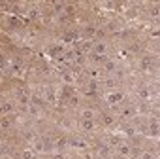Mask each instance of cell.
<instances>
[{
  "label": "cell",
  "mask_w": 160,
  "mask_h": 159,
  "mask_svg": "<svg viewBox=\"0 0 160 159\" xmlns=\"http://www.w3.org/2000/svg\"><path fill=\"white\" fill-rule=\"evenodd\" d=\"M136 116H138V106H134V104H124V106H121L119 118H121L122 121L130 123L132 119H136Z\"/></svg>",
  "instance_id": "cell-1"
},
{
  "label": "cell",
  "mask_w": 160,
  "mask_h": 159,
  "mask_svg": "<svg viewBox=\"0 0 160 159\" xmlns=\"http://www.w3.org/2000/svg\"><path fill=\"white\" fill-rule=\"evenodd\" d=\"M139 70H143V72H152V70H156V57H152V55H143L141 61H139Z\"/></svg>",
  "instance_id": "cell-2"
},
{
  "label": "cell",
  "mask_w": 160,
  "mask_h": 159,
  "mask_svg": "<svg viewBox=\"0 0 160 159\" xmlns=\"http://www.w3.org/2000/svg\"><path fill=\"white\" fill-rule=\"evenodd\" d=\"M68 148H73L77 151H85V150H89V142L81 136H72L68 140Z\"/></svg>",
  "instance_id": "cell-3"
},
{
  "label": "cell",
  "mask_w": 160,
  "mask_h": 159,
  "mask_svg": "<svg viewBox=\"0 0 160 159\" xmlns=\"http://www.w3.org/2000/svg\"><path fill=\"white\" fill-rule=\"evenodd\" d=\"M136 97H138L139 102H151L152 101V91L149 89V85H138Z\"/></svg>",
  "instance_id": "cell-4"
},
{
  "label": "cell",
  "mask_w": 160,
  "mask_h": 159,
  "mask_svg": "<svg viewBox=\"0 0 160 159\" xmlns=\"http://www.w3.org/2000/svg\"><path fill=\"white\" fill-rule=\"evenodd\" d=\"M15 112V102L12 99H2L0 101V116H12Z\"/></svg>",
  "instance_id": "cell-5"
},
{
  "label": "cell",
  "mask_w": 160,
  "mask_h": 159,
  "mask_svg": "<svg viewBox=\"0 0 160 159\" xmlns=\"http://www.w3.org/2000/svg\"><path fill=\"white\" fill-rule=\"evenodd\" d=\"M109 51V46L106 40H92V49L91 53H96V55H108Z\"/></svg>",
  "instance_id": "cell-6"
},
{
  "label": "cell",
  "mask_w": 160,
  "mask_h": 159,
  "mask_svg": "<svg viewBox=\"0 0 160 159\" xmlns=\"http://www.w3.org/2000/svg\"><path fill=\"white\" fill-rule=\"evenodd\" d=\"M27 116H28L30 119H42V118H43V110H42L40 104L30 102V104L27 106Z\"/></svg>",
  "instance_id": "cell-7"
},
{
  "label": "cell",
  "mask_w": 160,
  "mask_h": 159,
  "mask_svg": "<svg viewBox=\"0 0 160 159\" xmlns=\"http://www.w3.org/2000/svg\"><path fill=\"white\" fill-rule=\"evenodd\" d=\"M117 70H119V61H117V59H113V57H108V59L104 61V72H106V74L115 76V74H117Z\"/></svg>",
  "instance_id": "cell-8"
},
{
  "label": "cell",
  "mask_w": 160,
  "mask_h": 159,
  "mask_svg": "<svg viewBox=\"0 0 160 159\" xmlns=\"http://www.w3.org/2000/svg\"><path fill=\"white\" fill-rule=\"evenodd\" d=\"M122 101H124V93H122V91H117V93H108V97H106V102H108L109 106L122 104Z\"/></svg>",
  "instance_id": "cell-9"
},
{
  "label": "cell",
  "mask_w": 160,
  "mask_h": 159,
  "mask_svg": "<svg viewBox=\"0 0 160 159\" xmlns=\"http://www.w3.org/2000/svg\"><path fill=\"white\" fill-rule=\"evenodd\" d=\"M113 150H115L117 155H121V157H130V155H132V146H130L128 142H122V140H121Z\"/></svg>",
  "instance_id": "cell-10"
},
{
  "label": "cell",
  "mask_w": 160,
  "mask_h": 159,
  "mask_svg": "<svg viewBox=\"0 0 160 159\" xmlns=\"http://www.w3.org/2000/svg\"><path fill=\"white\" fill-rule=\"evenodd\" d=\"M43 101H47V104H55V102L58 101V95H57V91H55L51 85H47V87L43 89Z\"/></svg>",
  "instance_id": "cell-11"
},
{
  "label": "cell",
  "mask_w": 160,
  "mask_h": 159,
  "mask_svg": "<svg viewBox=\"0 0 160 159\" xmlns=\"http://www.w3.org/2000/svg\"><path fill=\"white\" fill-rule=\"evenodd\" d=\"M15 97H17V104H19V106H23L25 110H27V106L32 102V101H30V95H28V93H23L21 89H17V91H15Z\"/></svg>",
  "instance_id": "cell-12"
},
{
  "label": "cell",
  "mask_w": 160,
  "mask_h": 159,
  "mask_svg": "<svg viewBox=\"0 0 160 159\" xmlns=\"http://www.w3.org/2000/svg\"><path fill=\"white\" fill-rule=\"evenodd\" d=\"M79 127H81V131L92 134L96 131V121L94 119H81V121H79Z\"/></svg>",
  "instance_id": "cell-13"
},
{
  "label": "cell",
  "mask_w": 160,
  "mask_h": 159,
  "mask_svg": "<svg viewBox=\"0 0 160 159\" xmlns=\"http://www.w3.org/2000/svg\"><path fill=\"white\" fill-rule=\"evenodd\" d=\"M149 136H158V118H151L149 123H147V131H145Z\"/></svg>",
  "instance_id": "cell-14"
},
{
  "label": "cell",
  "mask_w": 160,
  "mask_h": 159,
  "mask_svg": "<svg viewBox=\"0 0 160 159\" xmlns=\"http://www.w3.org/2000/svg\"><path fill=\"white\" fill-rule=\"evenodd\" d=\"M12 129H13V121L10 119V116H0V131L10 133Z\"/></svg>",
  "instance_id": "cell-15"
},
{
  "label": "cell",
  "mask_w": 160,
  "mask_h": 159,
  "mask_svg": "<svg viewBox=\"0 0 160 159\" xmlns=\"http://www.w3.org/2000/svg\"><path fill=\"white\" fill-rule=\"evenodd\" d=\"M21 136H23L28 144H34V142L38 140V134H36L32 129H23V131H21Z\"/></svg>",
  "instance_id": "cell-16"
},
{
  "label": "cell",
  "mask_w": 160,
  "mask_h": 159,
  "mask_svg": "<svg viewBox=\"0 0 160 159\" xmlns=\"http://www.w3.org/2000/svg\"><path fill=\"white\" fill-rule=\"evenodd\" d=\"M100 118H102V123H104L106 127H113V125H115V121H117V118H115L113 114H109V112H104Z\"/></svg>",
  "instance_id": "cell-17"
},
{
  "label": "cell",
  "mask_w": 160,
  "mask_h": 159,
  "mask_svg": "<svg viewBox=\"0 0 160 159\" xmlns=\"http://www.w3.org/2000/svg\"><path fill=\"white\" fill-rule=\"evenodd\" d=\"M79 116H81V119H94L96 118V110L94 108H81L79 110Z\"/></svg>",
  "instance_id": "cell-18"
},
{
  "label": "cell",
  "mask_w": 160,
  "mask_h": 159,
  "mask_svg": "<svg viewBox=\"0 0 160 159\" xmlns=\"http://www.w3.org/2000/svg\"><path fill=\"white\" fill-rule=\"evenodd\" d=\"M117 84H119V78H117V76L106 74V80H104V85H106L108 89H113V87H117Z\"/></svg>",
  "instance_id": "cell-19"
},
{
  "label": "cell",
  "mask_w": 160,
  "mask_h": 159,
  "mask_svg": "<svg viewBox=\"0 0 160 159\" xmlns=\"http://www.w3.org/2000/svg\"><path fill=\"white\" fill-rule=\"evenodd\" d=\"M96 32H98V27H96V25H85V27H83V34H85L87 38H92V40H94Z\"/></svg>",
  "instance_id": "cell-20"
},
{
  "label": "cell",
  "mask_w": 160,
  "mask_h": 159,
  "mask_svg": "<svg viewBox=\"0 0 160 159\" xmlns=\"http://www.w3.org/2000/svg\"><path fill=\"white\" fill-rule=\"evenodd\" d=\"M111 150H113L111 146H108V144H102V146L98 148V157H106V159H108V157L111 155Z\"/></svg>",
  "instance_id": "cell-21"
},
{
  "label": "cell",
  "mask_w": 160,
  "mask_h": 159,
  "mask_svg": "<svg viewBox=\"0 0 160 159\" xmlns=\"http://www.w3.org/2000/svg\"><path fill=\"white\" fill-rule=\"evenodd\" d=\"M36 157V151L32 150V148H25V150H21V159H34Z\"/></svg>",
  "instance_id": "cell-22"
},
{
  "label": "cell",
  "mask_w": 160,
  "mask_h": 159,
  "mask_svg": "<svg viewBox=\"0 0 160 159\" xmlns=\"http://www.w3.org/2000/svg\"><path fill=\"white\" fill-rule=\"evenodd\" d=\"M98 85H100L98 80H91V78L87 80V89H89L91 93H96V91H98Z\"/></svg>",
  "instance_id": "cell-23"
},
{
  "label": "cell",
  "mask_w": 160,
  "mask_h": 159,
  "mask_svg": "<svg viewBox=\"0 0 160 159\" xmlns=\"http://www.w3.org/2000/svg\"><path fill=\"white\" fill-rule=\"evenodd\" d=\"M79 102H81V101H79L77 95H70V97H68V106H70V108H77Z\"/></svg>",
  "instance_id": "cell-24"
},
{
  "label": "cell",
  "mask_w": 160,
  "mask_h": 159,
  "mask_svg": "<svg viewBox=\"0 0 160 159\" xmlns=\"http://www.w3.org/2000/svg\"><path fill=\"white\" fill-rule=\"evenodd\" d=\"M138 159H158V157H156L152 151H147V150H145V151H141V153H139V157H138Z\"/></svg>",
  "instance_id": "cell-25"
},
{
  "label": "cell",
  "mask_w": 160,
  "mask_h": 159,
  "mask_svg": "<svg viewBox=\"0 0 160 159\" xmlns=\"http://www.w3.org/2000/svg\"><path fill=\"white\" fill-rule=\"evenodd\" d=\"M10 70H12L13 74H15V72H19V70H21V61H13V63H12V66H10Z\"/></svg>",
  "instance_id": "cell-26"
},
{
  "label": "cell",
  "mask_w": 160,
  "mask_h": 159,
  "mask_svg": "<svg viewBox=\"0 0 160 159\" xmlns=\"http://www.w3.org/2000/svg\"><path fill=\"white\" fill-rule=\"evenodd\" d=\"M10 12H13V14H21L23 12V4H12V10Z\"/></svg>",
  "instance_id": "cell-27"
},
{
  "label": "cell",
  "mask_w": 160,
  "mask_h": 159,
  "mask_svg": "<svg viewBox=\"0 0 160 159\" xmlns=\"http://www.w3.org/2000/svg\"><path fill=\"white\" fill-rule=\"evenodd\" d=\"M134 133H136V127H134V125H126V127H124V134H128V136H132Z\"/></svg>",
  "instance_id": "cell-28"
},
{
  "label": "cell",
  "mask_w": 160,
  "mask_h": 159,
  "mask_svg": "<svg viewBox=\"0 0 160 159\" xmlns=\"http://www.w3.org/2000/svg\"><path fill=\"white\" fill-rule=\"evenodd\" d=\"M38 14H40V12H38V6H32V8L28 10V15H30L32 19H34V17H38Z\"/></svg>",
  "instance_id": "cell-29"
},
{
  "label": "cell",
  "mask_w": 160,
  "mask_h": 159,
  "mask_svg": "<svg viewBox=\"0 0 160 159\" xmlns=\"http://www.w3.org/2000/svg\"><path fill=\"white\" fill-rule=\"evenodd\" d=\"M149 14H151V17H154V19H156V17H158V6L154 4V6L149 10Z\"/></svg>",
  "instance_id": "cell-30"
},
{
  "label": "cell",
  "mask_w": 160,
  "mask_h": 159,
  "mask_svg": "<svg viewBox=\"0 0 160 159\" xmlns=\"http://www.w3.org/2000/svg\"><path fill=\"white\" fill-rule=\"evenodd\" d=\"M128 55H130V53H128V49H121V51H119V59H126Z\"/></svg>",
  "instance_id": "cell-31"
},
{
  "label": "cell",
  "mask_w": 160,
  "mask_h": 159,
  "mask_svg": "<svg viewBox=\"0 0 160 159\" xmlns=\"http://www.w3.org/2000/svg\"><path fill=\"white\" fill-rule=\"evenodd\" d=\"M0 8H2L4 12H10V8H12V4H8V2H0Z\"/></svg>",
  "instance_id": "cell-32"
},
{
  "label": "cell",
  "mask_w": 160,
  "mask_h": 159,
  "mask_svg": "<svg viewBox=\"0 0 160 159\" xmlns=\"http://www.w3.org/2000/svg\"><path fill=\"white\" fill-rule=\"evenodd\" d=\"M4 59H6V55H4L2 51H0V64H4Z\"/></svg>",
  "instance_id": "cell-33"
}]
</instances>
